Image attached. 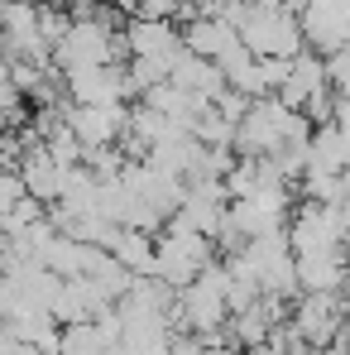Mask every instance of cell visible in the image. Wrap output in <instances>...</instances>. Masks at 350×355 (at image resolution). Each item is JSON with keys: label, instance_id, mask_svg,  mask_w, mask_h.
<instances>
[{"label": "cell", "instance_id": "1", "mask_svg": "<svg viewBox=\"0 0 350 355\" xmlns=\"http://www.w3.org/2000/svg\"><path fill=\"white\" fill-rule=\"evenodd\" d=\"M226 19L240 29V39H245V49L254 58H297L307 49L302 15L288 0H250V5L226 10Z\"/></svg>", "mask_w": 350, "mask_h": 355}, {"label": "cell", "instance_id": "2", "mask_svg": "<svg viewBox=\"0 0 350 355\" xmlns=\"http://www.w3.org/2000/svg\"><path fill=\"white\" fill-rule=\"evenodd\" d=\"M312 130H317V125L302 116V111H292L288 101L264 96V101L250 106V116L240 120V130H235V154H240V159H274L279 149H288L297 139H312Z\"/></svg>", "mask_w": 350, "mask_h": 355}, {"label": "cell", "instance_id": "3", "mask_svg": "<svg viewBox=\"0 0 350 355\" xmlns=\"http://www.w3.org/2000/svg\"><path fill=\"white\" fill-rule=\"evenodd\" d=\"M221 250H216V240L202 236V231H164L159 236V269H154V279H164L168 288H187V284H197V274L216 259Z\"/></svg>", "mask_w": 350, "mask_h": 355}, {"label": "cell", "instance_id": "4", "mask_svg": "<svg viewBox=\"0 0 350 355\" xmlns=\"http://www.w3.org/2000/svg\"><path fill=\"white\" fill-rule=\"evenodd\" d=\"M292 327L307 351H326L346 331V297L341 293H302L292 302Z\"/></svg>", "mask_w": 350, "mask_h": 355}, {"label": "cell", "instance_id": "5", "mask_svg": "<svg viewBox=\"0 0 350 355\" xmlns=\"http://www.w3.org/2000/svg\"><path fill=\"white\" fill-rule=\"evenodd\" d=\"M62 92L72 106H125L134 96L130 67L111 62V67H72L62 72Z\"/></svg>", "mask_w": 350, "mask_h": 355}, {"label": "cell", "instance_id": "6", "mask_svg": "<svg viewBox=\"0 0 350 355\" xmlns=\"http://www.w3.org/2000/svg\"><path fill=\"white\" fill-rule=\"evenodd\" d=\"M302 39L312 53L331 58L350 44V0H302Z\"/></svg>", "mask_w": 350, "mask_h": 355}, {"label": "cell", "instance_id": "7", "mask_svg": "<svg viewBox=\"0 0 350 355\" xmlns=\"http://www.w3.org/2000/svg\"><path fill=\"white\" fill-rule=\"evenodd\" d=\"M62 116L72 125V135L87 144V154L91 149H111L125 139V130H130V106H62Z\"/></svg>", "mask_w": 350, "mask_h": 355}, {"label": "cell", "instance_id": "8", "mask_svg": "<svg viewBox=\"0 0 350 355\" xmlns=\"http://www.w3.org/2000/svg\"><path fill=\"white\" fill-rule=\"evenodd\" d=\"M72 173H77V168L58 164V159H53L44 144H34V149L19 159V178H24L29 197H34V202H44V207H58L62 197H67V187H72Z\"/></svg>", "mask_w": 350, "mask_h": 355}, {"label": "cell", "instance_id": "9", "mask_svg": "<svg viewBox=\"0 0 350 355\" xmlns=\"http://www.w3.org/2000/svg\"><path fill=\"white\" fill-rule=\"evenodd\" d=\"M235 44H240V29H235L226 15H197L182 29V49L197 53V58H211V62H221Z\"/></svg>", "mask_w": 350, "mask_h": 355}, {"label": "cell", "instance_id": "10", "mask_svg": "<svg viewBox=\"0 0 350 355\" xmlns=\"http://www.w3.org/2000/svg\"><path fill=\"white\" fill-rule=\"evenodd\" d=\"M322 92H331V82H326V58L312 53V49H302V53L292 58V72H288V82H283V92H279V101H288L292 111H307Z\"/></svg>", "mask_w": 350, "mask_h": 355}, {"label": "cell", "instance_id": "11", "mask_svg": "<svg viewBox=\"0 0 350 355\" xmlns=\"http://www.w3.org/2000/svg\"><path fill=\"white\" fill-rule=\"evenodd\" d=\"M125 49H130V58H149V53H177V49H182V34L173 29V19L130 15V19H125Z\"/></svg>", "mask_w": 350, "mask_h": 355}, {"label": "cell", "instance_id": "12", "mask_svg": "<svg viewBox=\"0 0 350 355\" xmlns=\"http://www.w3.org/2000/svg\"><path fill=\"white\" fill-rule=\"evenodd\" d=\"M182 92H192V96H207V101H216L221 92H226V72L216 67L211 58H197V53H187V49H177L173 58V77Z\"/></svg>", "mask_w": 350, "mask_h": 355}, {"label": "cell", "instance_id": "13", "mask_svg": "<svg viewBox=\"0 0 350 355\" xmlns=\"http://www.w3.org/2000/svg\"><path fill=\"white\" fill-rule=\"evenodd\" d=\"M350 254H302L297 259V288L302 293H341Z\"/></svg>", "mask_w": 350, "mask_h": 355}, {"label": "cell", "instance_id": "14", "mask_svg": "<svg viewBox=\"0 0 350 355\" xmlns=\"http://www.w3.org/2000/svg\"><path fill=\"white\" fill-rule=\"evenodd\" d=\"M120 346L101 331V322H72L62 327V351L58 355H116Z\"/></svg>", "mask_w": 350, "mask_h": 355}, {"label": "cell", "instance_id": "15", "mask_svg": "<svg viewBox=\"0 0 350 355\" xmlns=\"http://www.w3.org/2000/svg\"><path fill=\"white\" fill-rule=\"evenodd\" d=\"M326 82H331L336 96H350V44H346V49H336V53L326 58Z\"/></svg>", "mask_w": 350, "mask_h": 355}, {"label": "cell", "instance_id": "16", "mask_svg": "<svg viewBox=\"0 0 350 355\" xmlns=\"http://www.w3.org/2000/svg\"><path fill=\"white\" fill-rule=\"evenodd\" d=\"M341 346L350 351V307H346V331H341Z\"/></svg>", "mask_w": 350, "mask_h": 355}, {"label": "cell", "instance_id": "17", "mask_svg": "<svg viewBox=\"0 0 350 355\" xmlns=\"http://www.w3.org/2000/svg\"><path fill=\"white\" fill-rule=\"evenodd\" d=\"M341 297H346V307H350V269H346V284H341Z\"/></svg>", "mask_w": 350, "mask_h": 355}]
</instances>
